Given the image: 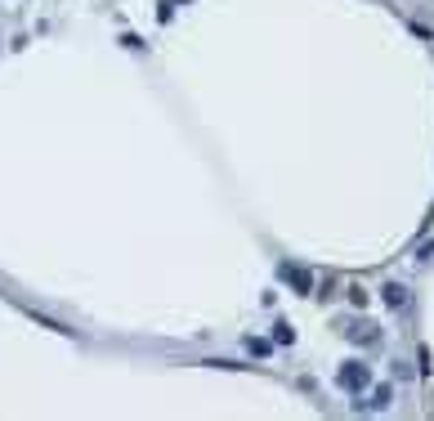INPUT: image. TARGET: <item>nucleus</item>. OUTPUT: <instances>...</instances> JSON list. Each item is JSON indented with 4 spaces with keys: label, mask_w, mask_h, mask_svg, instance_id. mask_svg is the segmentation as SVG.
Wrapping results in <instances>:
<instances>
[{
    "label": "nucleus",
    "mask_w": 434,
    "mask_h": 421,
    "mask_svg": "<svg viewBox=\"0 0 434 421\" xmlns=\"http://www.w3.org/2000/svg\"><path fill=\"white\" fill-rule=\"evenodd\" d=\"M367 381H372V377H367L363 363H345V367H340V385H345V390H363Z\"/></svg>",
    "instance_id": "nucleus-1"
},
{
    "label": "nucleus",
    "mask_w": 434,
    "mask_h": 421,
    "mask_svg": "<svg viewBox=\"0 0 434 421\" xmlns=\"http://www.w3.org/2000/svg\"><path fill=\"white\" fill-rule=\"evenodd\" d=\"M282 278H287L296 292H305V296H309V287H313V282H309V274H305V269H296V264H282Z\"/></svg>",
    "instance_id": "nucleus-2"
},
{
    "label": "nucleus",
    "mask_w": 434,
    "mask_h": 421,
    "mask_svg": "<svg viewBox=\"0 0 434 421\" xmlns=\"http://www.w3.org/2000/svg\"><path fill=\"white\" fill-rule=\"evenodd\" d=\"M380 296H385V305H390V309H403V305H408V292L398 287V282H390V287L380 292Z\"/></svg>",
    "instance_id": "nucleus-3"
},
{
    "label": "nucleus",
    "mask_w": 434,
    "mask_h": 421,
    "mask_svg": "<svg viewBox=\"0 0 434 421\" xmlns=\"http://www.w3.org/2000/svg\"><path fill=\"white\" fill-rule=\"evenodd\" d=\"M246 345H251V355H256V359H269V350H273L269 341H264V336H256V341H246Z\"/></svg>",
    "instance_id": "nucleus-4"
},
{
    "label": "nucleus",
    "mask_w": 434,
    "mask_h": 421,
    "mask_svg": "<svg viewBox=\"0 0 434 421\" xmlns=\"http://www.w3.org/2000/svg\"><path fill=\"white\" fill-rule=\"evenodd\" d=\"M273 341H278V345H291V341H296V332H291L287 323H278V327H273Z\"/></svg>",
    "instance_id": "nucleus-5"
},
{
    "label": "nucleus",
    "mask_w": 434,
    "mask_h": 421,
    "mask_svg": "<svg viewBox=\"0 0 434 421\" xmlns=\"http://www.w3.org/2000/svg\"><path fill=\"white\" fill-rule=\"evenodd\" d=\"M171 14H175V0H161V5H157V19L171 23Z\"/></svg>",
    "instance_id": "nucleus-6"
}]
</instances>
